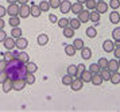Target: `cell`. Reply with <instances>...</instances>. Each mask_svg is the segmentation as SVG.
Returning <instances> with one entry per match:
<instances>
[{
  "label": "cell",
  "instance_id": "obj_1",
  "mask_svg": "<svg viewBox=\"0 0 120 112\" xmlns=\"http://www.w3.org/2000/svg\"><path fill=\"white\" fill-rule=\"evenodd\" d=\"M6 73L8 76V78H11L14 81V80H18V78H26L28 72H27L26 64L20 62L18 58H14L12 61L7 62Z\"/></svg>",
  "mask_w": 120,
  "mask_h": 112
},
{
  "label": "cell",
  "instance_id": "obj_2",
  "mask_svg": "<svg viewBox=\"0 0 120 112\" xmlns=\"http://www.w3.org/2000/svg\"><path fill=\"white\" fill-rule=\"evenodd\" d=\"M26 85H27L26 78H18V80L12 81V88H14L15 91H22V89H24Z\"/></svg>",
  "mask_w": 120,
  "mask_h": 112
},
{
  "label": "cell",
  "instance_id": "obj_3",
  "mask_svg": "<svg viewBox=\"0 0 120 112\" xmlns=\"http://www.w3.org/2000/svg\"><path fill=\"white\" fill-rule=\"evenodd\" d=\"M27 46H28V41L26 39V38L20 37V38H18L16 41H15V47H18L19 50H24Z\"/></svg>",
  "mask_w": 120,
  "mask_h": 112
},
{
  "label": "cell",
  "instance_id": "obj_4",
  "mask_svg": "<svg viewBox=\"0 0 120 112\" xmlns=\"http://www.w3.org/2000/svg\"><path fill=\"white\" fill-rule=\"evenodd\" d=\"M103 49H104V51H105V53H112V51L115 50V42H113V41H111V39L104 41Z\"/></svg>",
  "mask_w": 120,
  "mask_h": 112
},
{
  "label": "cell",
  "instance_id": "obj_5",
  "mask_svg": "<svg viewBox=\"0 0 120 112\" xmlns=\"http://www.w3.org/2000/svg\"><path fill=\"white\" fill-rule=\"evenodd\" d=\"M28 15H31V10L27 4H23L19 7V16L20 18H28Z\"/></svg>",
  "mask_w": 120,
  "mask_h": 112
},
{
  "label": "cell",
  "instance_id": "obj_6",
  "mask_svg": "<svg viewBox=\"0 0 120 112\" xmlns=\"http://www.w3.org/2000/svg\"><path fill=\"white\" fill-rule=\"evenodd\" d=\"M82 85H84V81H82L80 77H76V78L73 80V82L70 84L71 89H73L74 92H77V91H80V89H82Z\"/></svg>",
  "mask_w": 120,
  "mask_h": 112
},
{
  "label": "cell",
  "instance_id": "obj_7",
  "mask_svg": "<svg viewBox=\"0 0 120 112\" xmlns=\"http://www.w3.org/2000/svg\"><path fill=\"white\" fill-rule=\"evenodd\" d=\"M60 10H61V12H62V14H68V12H70L71 3L69 1V0H64V1H61Z\"/></svg>",
  "mask_w": 120,
  "mask_h": 112
},
{
  "label": "cell",
  "instance_id": "obj_8",
  "mask_svg": "<svg viewBox=\"0 0 120 112\" xmlns=\"http://www.w3.org/2000/svg\"><path fill=\"white\" fill-rule=\"evenodd\" d=\"M94 11H97L98 14L101 15V14H104V12H107V11H108V4H107L105 1H97Z\"/></svg>",
  "mask_w": 120,
  "mask_h": 112
},
{
  "label": "cell",
  "instance_id": "obj_9",
  "mask_svg": "<svg viewBox=\"0 0 120 112\" xmlns=\"http://www.w3.org/2000/svg\"><path fill=\"white\" fill-rule=\"evenodd\" d=\"M7 14L10 16H18L19 15V7H18V4H10V7L7 8Z\"/></svg>",
  "mask_w": 120,
  "mask_h": 112
},
{
  "label": "cell",
  "instance_id": "obj_10",
  "mask_svg": "<svg viewBox=\"0 0 120 112\" xmlns=\"http://www.w3.org/2000/svg\"><path fill=\"white\" fill-rule=\"evenodd\" d=\"M107 69L112 73V72H117V69H119V61L117 59H111V61H108V68Z\"/></svg>",
  "mask_w": 120,
  "mask_h": 112
},
{
  "label": "cell",
  "instance_id": "obj_11",
  "mask_svg": "<svg viewBox=\"0 0 120 112\" xmlns=\"http://www.w3.org/2000/svg\"><path fill=\"white\" fill-rule=\"evenodd\" d=\"M30 10H31V16H34V18H39L41 14H42V11H41V8H39V5L34 4V3H31Z\"/></svg>",
  "mask_w": 120,
  "mask_h": 112
},
{
  "label": "cell",
  "instance_id": "obj_12",
  "mask_svg": "<svg viewBox=\"0 0 120 112\" xmlns=\"http://www.w3.org/2000/svg\"><path fill=\"white\" fill-rule=\"evenodd\" d=\"M78 20L81 23H86L89 20V11L88 10H82L80 14H78Z\"/></svg>",
  "mask_w": 120,
  "mask_h": 112
},
{
  "label": "cell",
  "instance_id": "obj_13",
  "mask_svg": "<svg viewBox=\"0 0 120 112\" xmlns=\"http://www.w3.org/2000/svg\"><path fill=\"white\" fill-rule=\"evenodd\" d=\"M37 42H38L39 46H45V45H47V42H49V37H47V34H39L38 38H37Z\"/></svg>",
  "mask_w": 120,
  "mask_h": 112
},
{
  "label": "cell",
  "instance_id": "obj_14",
  "mask_svg": "<svg viewBox=\"0 0 120 112\" xmlns=\"http://www.w3.org/2000/svg\"><path fill=\"white\" fill-rule=\"evenodd\" d=\"M4 47L7 49V50H12V49L15 47V39H14V38H6V39H4Z\"/></svg>",
  "mask_w": 120,
  "mask_h": 112
},
{
  "label": "cell",
  "instance_id": "obj_15",
  "mask_svg": "<svg viewBox=\"0 0 120 112\" xmlns=\"http://www.w3.org/2000/svg\"><path fill=\"white\" fill-rule=\"evenodd\" d=\"M1 85H3V92H4V93H8L10 91L14 89V88H12V80H11V78H7Z\"/></svg>",
  "mask_w": 120,
  "mask_h": 112
},
{
  "label": "cell",
  "instance_id": "obj_16",
  "mask_svg": "<svg viewBox=\"0 0 120 112\" xmlns=\"http://www.w3.org/2000/svg\"><path fill=\"white\" fill-rule=\"evenodd\" d=\"M92 76L93 74L89 72V70H84V72L81 73V76H80V78H81L84 82H90V81H92Z\"/></svg>",
  "mask_w": 120,
  "mask_h": 112
},
{
  "label": "cell",
  "instance_id": "obj_17",
  "mask_svg": "<svg viewBox=\"0 0 120 112\" xmlns=\"http://www.w3.org/2000/svg\"><path fill=\"white\" fill-rule=\"evenodd\" d=\"M103 77H101V74H100V73H96V74H93L92 76V81H90V82H92L93 85H101V84H103Z\"/></svg>",
  "mask_w": 120,
  "mask_h": 112
},
{
  "label": "cell",
  "instance_id": "obj_18",
  "mask_svg": "<svg viewBox=\"0 0 120 112\" xmlns=\"http://www.w3.org/2000/svg\"><path fill=\"white\" fill-rule=\"evenodd\" d=\"M109 81L113 84V85H117L120 82V73L119 72H112L111 73V78H109Z\"/></svg>",
  "mask_w": 120,
  "mask_h": 112
},
{
  "label": "cell",
  "instance_id": "obj_19",
  "mask_svg": "<svg viewBox=\"0 0 120 112\" xmlns=\"http://www.w3.org/2000/svg\"><path fill=\"white\" fill-rule=\"evenodd\" d=\"M8 24L14 28V27H19L20 24V19H19V16H11L10 18V20H8Z\"/></svg>",
  "mask_w": 120,
  "mask_h": 112
},
{
  "label": "cell",
  "instance_id": "obj_20",
  "mask_svg": "<svg viewBox=\"0 0 120 112\" xmlns=\"http://www.w3.org/2000/svg\"><path fill=\"white\" fill-rule=\"evenodd\" d=\"M89 20L93 22V23H98L100 22V14H98L97 11L89 12Z\"/></svg>",
  "mask_w": 120,
  "mask_h": 112
},
{
  "label": "cell",
  "instance_id": "obj_21",
  "mask_svg": "<svg viewBox=\"0 0 120 112\" xmlns=\"http://www.w3.org/2000/svg\"><path fill=\"white\" fill-rule=\"evenodd\" d=\"M81 57L84 59H89L92 57V50L89 47H85V46H84V49L81 50Z\"/></svg>",
  "mask_w": 120,
  "mask_h": 112
},
{
  "label": "cell",
  "instance_id": "obj_22",
  "mask_svg": "<svg viewBox=\"0 0 120 112\" xmlns=\"http://www.w3.org/2000/svg\"><path fill=\"white\" fill-rule=\"evenodd\" d=\"M84 10V8H82V4L81 3H74V4H71V12H73V14H77V15H78V14H80V12H81V11Z\"/></svg>",
  "mask_w": 120,
  "mask_h": 112
},
{
  "label": "cell",
  "instance_id": "obj_23",
  "mask_svg": "<svg viewBox=\"0 0 120 112\" xmlns=\"http://www.w3.org/2000/svg\"><path fill=\"white\" fill-rule=\"evenodd\" d=\"M11 37L14 39H18V38L22 37V30H20V27H14L11 30Z\"/></svg>",
  "mask_w": 120,
  "mask_h": 112
},
{
  "label": "cell",
  "instance_id": "obj_24",
  "mask_svg": "<svg viewBox=\"0 0 120 112\" xmlns=\"http://www.w3.org/2000/svg\"><path fill=\"white\" fill-rule=\"evenodd\" d=\"M69 26L73 28V30H77V28H80V26H81V22L78 20V18H74V19H69Z\"/></svg>",
  "mask_w": 120,
  "mask_h": 112
},
{
  "label": "cell",
  "instance_id": "obj_25",
  "mask_svg": "<svg viewBox=\"0 0 120 112\" xmlns=\"http://www.w3.org/2000/svg\"><path fill=\"white\" fill-rule=\"evenodd\" d=\"M109 20H111V23H120V15H119V12H116V11L111 12V15H109Z\"/></svg>",
  "mask_w": 120,
  "mask_h": 112
},
{
  "label": "cell",
  "instance_id": "obj_26",
  "mask_svg": "<svg viewBox=\"0 0 120 112\" xmlns=\"http://www.w3.org/2000/svg\"><path fill=\"white\" fill-rule=\"evenodd\" d=\"M26 66H27V72L28 73H35V72L38 70L37 64H35V62H31V61H28L27 64H26Z\"/></svg>",
  "mask_w": 120,
  "mask_h": 112
},
{
  "label": "cell",
  "instance_id": "obj_27",
  "mask_svg": "<svg viewBox=\"0 0 120 112\" xmlns=\"http://www.w3.org/2000/svg\"><path fill=\"white\" fill-rule=\"evenodd\" d=\"M18 59H19L20 62H23V64H27L28 61H30V55H28L27 53L22 51V53H19V55H18Z\"/></svg>",
  "mask_w": 120,
  "mask_h": 112
},
{
  "label": "cell",
  "instance_id": "obj_28",
  "mask_svg": "<svg viewBox=\"0 0 120 112\" xmlns=\"http://www.w3.org/2000/svg\"><path fill=\"white\" fill-rule=\"evenodd\" d=\"M65 53H66V55L73 57V55L76 54V49H74V46H73V45H66L65 46Z\"/></svg>",
  "mask_w": 120,
  "mask_h": 112
},
{
  "label": "cell",
  "instance_id": "obj_29",
  "mask_svg": "<svg viewBox=\"0 0 120 112\" xmlns=\"http://www.w3.org/2000/svg\"><path fill=\"white\" fill-rule=\"evenodd\" d=\"M84 45H85V43H84V41H82V39H74V42H73L74 49H76V50H80V51L84 49Z\"/></svg>",
  "mask_w": 120,
  "mask_h": 112
},
{
  "label": "cell",
  "instance_id": "obj_30",
  "mask_svg": "<svg viewBox=\"0 0 120 112\" xmlns=\"http://www.w3.org/2000/svg\"><path fill=\"white\" fill-rule=\"evenodd\" d=\"M39 8H41V11L46 12V11L50 10V3L46 0H42V1H39Z\"/></svg>",
  "mask_w": 120,
  "mask_h": 112
},
{
  "label": "cell",
  "instance_id": "obj_31",
  "mask_svg": "<svg viewBox=\"0 0 120 112\" xmlns=\"http://www.w3.org/2000/svg\"><path fill=\"white\" fill-rule=\"evenodd\" d=\"M77 73H78L77 65H70V66H68V74H70V76H73V77H76Z\"/></svg>",
  "mask_w": 120,
  "mask_h": 112
},
{
  "label": "cell",
  "instance_id": "obj_32",
  "mask_svg": "<svg viewBox=\"0 0 120 112\" xmlns=\"http://www.w3.org/2000/svg\"><path fill=\"white\" fill-rule=\"evenodd\" d=\"M64 35H65V38H71L74 35V30H73L70 26L65 27V28H64Z\"/></svg>",
  "mask_w": 120,
  "mask_h": 112
},
{
  "label": "cell",
  "instance_id": "obj_33",
  "mask_svg": "<svg viewBox=\"0 0 120 112\" xmlns=\"http://www.w3.org/2000/svg\"><path fill=\"white\" fill-rule=\"evenodd\" d=\"M73 76H70V74H65L64 77H62V84L64 85H70L71 82H73Z\"/></svg>",
  "mask_w": 120,
  "mask_h": 112
},
{
  "label": "cell",
  "instance_id": "obj_34",
  "mask_svg": "<svg viewBox=\"0 0 120 112\" xmlns=\"http://www.w3.org/2000/svg\"><path fill=\"white\" fill-rule=\"evenodd\" d=\"M89 72H90L92 74H96V73H100V72H101V68L98 66V64H92L89 66Z\"/></svg>",
  "mask_w": 120,
  "mask_h": 112
},
{
  "label": "cell",
  "instance_id": "obj_35",
  "mask_svg": "<svg viewBox=\"0 0 120 112\" xmlns=\"http://www.w3.org/2000/svg\"><path fill=\"white\" fill-rule=\"evenodd\" d=\"M108 61L109 59H107L105 57H103V58H100L97 61V64H98V66H100L101 69H107V68H108Z\"/></svg>",
  "mask_w": 120,
  "mask_h": 112
},
{
  "label": "cell",
  "instance_id": "obj_36",
  "mask_svg": "<svg viewBox=\"0 0 120 112\" xmlns=\"http://www.w3.org/2000/svg\"><path fill=\"white\" fill-rule=\"evenodd\" d=\"M100 74H101L104 81H109V78H111V72H109L108 69H101Z\"/></svg>",
  "mask_w": 120,
  "mask_h": 112
},
{
  "label": "cell",
  "instance_id": "obj_37",
  "mask_svg": "<svg viewBox=\"0 0 120 112\" xmlns=\"http://www.w3.org/2000/svg\"><path fill=\"white\" fill-rule=\"evenodd\" d=\"M26 82H27L28 85L35 84V76H34V73H27V76H26Z\"/></svg>",
  "mask_w": 120,
  "mask_h": 112
},
{
  "label": "cell",
  "instance_id": "obj_38",
  "mask_svg": "<svg viewBox=\"0 0 120 112\" xmlns=\"http://www.w3.org/2000/svg\"><path fill=\"white\" fill-rule=\"evenodd\" d=\"M86 35L89 38H94L96 35H97L96 28H94V27H88V28H86Z\"/></svg>",
  "mask_w": 120,
  "mask_h": 112
},
{
  "label": "cell",
  "instance_id": "obj_39",
  "mask_svg": "<svg viewBox=\"0 0 120 112\" xmlns=\"http://www.w3.org/2000/svg\"><path fill=\"white\" fill-rule=\"evenodd\" d=\"M57 24H58L61 28H65V27L69 26V19H66V18H62V19H60V20L57 22Z\"/></svg>",
  "mask_w": 120,
  "mask_h": 112
},
{
  "label": "cell",
  "instance_id": "obj_40",
  "mask_svg": "<svg viewBox=\"0 0 120 112\" xmlns=\"http://www.w3.org/2000/svg\"><path fill=\"white\" fill-rule=\"evenodd\" d=\"M85 4H86V8L88 10H94V8H96V4H97V0H88L86 3H85Z\"/></svg>",
  "mask_w": 120,
  "mask_h": 112
},
{
  "label": "cell",
  "instance_id": "obj_41",
  "mask_svg": "<svg viewBox=\"0 0 120 112\" xmlns=\"http://www.w3.org/2000/svg\"><path fill=\"white\" fill-rule=\"evenodd\" d=\"M49 3H50V8L57 10V8H60V5H61V0H49Z\"/></svg>",
  "mask_w": 120,
  "mask_h": 112
},
{
  "label": "cell",
  "instance_id": "obj_42",
  "mask_svg": "<svg viewBox=\"0 0 120 112\" xmlns=\"http://www.w3.org/2000/svg\"><path fill=\"white\" fill-rule=\"evenodd\" d=\"M112 38L115 39V42H117V41H120V27H117V28H115L113 31H112Z\"/></svg>",
  "mask_w": 120,
  "mask_h": 112
},
{
  "label": "cell",
  "instance_id": "obj_43",
  "mask_svg": "<svg viewBox=\"0 0 120 112\" xmlns=\"http://www.w3.org/2000/svg\"><path fill=\"white\" fill-rule=\"evenodd\" d=\"M109 7L113 11H116L120 7V0H111V1H109Z\"/></svg>",
  "mask_w": 120,
  "mask_h": 112
},
{
  "label": "cell",
  "instance_id": "obj_44",
  "mask_svg": "<svg viewBox=\"0 0 120 112\" xmlns=\"http://www.w3.org/2000/svg\"><path fill=\"white\" fill-rule=\"evenodd\" d=\"M15 58L14 57V53H11V50H8L6 54H4V59H6L7 62H10V61H12V59Z\"/></svg>",
  "mask_w": 120,
  "mask_h": 112
},
{
  "label": "cell",
  "instance_id": "obj_45",
  "mask_svg": "<svg viewBox=\"0 0 120 112\" xmlns=\"http://www.w3.org/2000/svg\"><path fill=\"white\" fill-rule=\"evenodd\" d=\"M77 69H78V73H77V76L76 77H80L81 76V73L85 70V65L84 64H80V65H77Z\"/></svg>",
  "mask_w": 120,
  "mask_h": 112
},
{
  "label": "cell",
  "instance_id": "obj_46",
  "mask_svg": "<svg viewBox=\"0 0 120 112\" xmlns=\"http://www.w3.org/2000/svg\"><path fill=\"white\" fill-rule=\"evenodd\" d=\"M6 68H7V61L6 59H1L0 61V73L1 72H6Z\"/></svg>",
  "mask_w": 120,
  "mask_h": 112
},
{
  "label": "cell",
  "instance_id": "obj_47",
  "mask_svg": "<svg viewBox=\"0 0 120 112\" xmlns=\"http://www.w3.org/2000/svg\"><path fill=\"white\" fill-rule=\"evenodd\" d=\"M7 78H8L7 73H6V72H1V73H0V84H3V82H4Z\"/></svg>",
  "mask_w": 120,
  "mask_h": 112
},
{
  "label": "cell",
  "instance_id": "obj_48",
  "mask_svg": "<svg viewBox=\"0 0 120 112\" xmlns=\"http://www.w3.org/2000/svg\"><path fill=\"white\" fill-rule=\"evenodd\" d=\"M6 38H7V32L4 30H0V42H4Z\"/></svg>",
  "mask_w": 120,
  "mask_h": 112
},
{
  "label": "cell",
  "instance_id": "obj_49",
  "mask_svg": "<svg viewBox=\"0 0 120 112\" xmlns=\"http://www.w3.org/2000/svg\"><path fill=\"white\" fill-rule=\"evenodd\" d=\"M49 20H50V23H57V22H58V18H57L54 14H51V15L49 16Z\"/></svg>",
  "mask_w": 120,
  "mask_h": 112
},
{
  "label": "cell",
  "instance_id": "obj_50",
  "mask_svg": "<svg viewBox=\"0 0 120 112\" xmlns=\"http://www.w3.org/2000/svg\"><path fill=\"white\" fill-rule=\"evenodd\" d=\"M7 15V10L6 7H3V5H0V18H3V16Z\"/></svg>",
  "mask_w": 120,
  "mask_h": 112
},
{
  "label": "cell",
  "instance_id": "obj_51",
  "mask_svg": "<svg viewBox=\"0 0 120 112\" xmlns=\"http://www.w3.org/2000/svg\"><path fill=\"white\" fill-rule=\"evenodd\" d=\"M113 53H115V58H120V47H115L113 50Z\"/></svg>",
  "mask_w": 120,
  "mask_h": 112
},
{
  "label": "cell",
  "instance_id": "obj_52",
  "mask_svg": "<svg viewBox=\"0 0 120 112\" xmlns=\"http://www.w3.org/2000/svg\"><path fill=\"white\" fill-rule=\"evenodd\" d=\"M4 26H6V22L3 20V18H0V30H4Z\"/></svg>",
  "mask_w": 120,
  "mask_h": 112
},
{
  "label": "cell",
  "instance_id": "obj_53",
  "mask_svg": "<svg viewBox=\"0 0 120 112\" xmlns=\"http://www.w3.org/2000/svg\"><path fill=\"white\" fill-rule=\"evenodd\" d=\"M18 3H19L20 5H23V4H27L28 0H18Z\"/></svg>",
  "mask_w": 120,
  "mask_h": 112
},
{
  "label": "cell",
  "instance_id": "obj_54",
  "mask_svg": "<svg viewBox=\"0 0 120 112\" xmlns=\"http://www.w3.org/2000/svg\"><path fill=\"white\" fill-rule=\"evenodd\" d=\"M7 1H8L10 4H16L18 3V0H7Z\"/></svg>",
  "mask_w": 120,
  "mask_h": 112
},
{
  "label": "cell",
  "instance_id": "obj_55",
  "mask_svg": "<svg viewBox=\"0 0 120 112\" xmlns=\"http://www.w3.org/2000/svg\"><path fill=\"white\" fill-rule=\"evenodd\" d=\"M88 0H77V3H81V4H84V3H86Z\"/></svg>",
  "mask_w": 120,
  "mask_h": 112
},
{
  "label": "cell",
  "instance_id": "obj_56",
  "mask_svg": "<svg viewBox=\"0 0 120 112\" xmlns=\"http://www.w3.org/2000/svg\"><path fill=\"white\" fill-rule=\"evenodd\" d=\"M115 47H120V41H117V42L115 43Z\"/></svg>",
  "mask_w": 120,
  "mask_h": 112
},
{
  "label": "cell",
  "instance_id": "obj_57",
  "mask_svg": "<svg viewBox=\"0 0 120 112\" xmlns=\"http://www.w3.org/2000/svg\"><path fill=\"white\" fill-rule=\"evenodd\" d=\"M18 55H19V53H18V51H14V57H15V58H18Z\"/></svg>",
  "mask_w": 120,
  "mask_h": 112
},
{
  "label": "cell",
  "instance_id": "obj_58",
  "mask_svg": "<svg viewBox=\"0 0 120 112\" xmlns=\"http://www.w3.org/2000/svg\"><path fill=\"white\" fill-rule=\"evenodd\" d=\"M97 1H105V0H97Z\"/></svg>",
  "mask_w": 120,
  "mask_h": 112
},
{
  "label": "cell",
  "instance_id": "obj_59",
  "mask_svg": "<svg viewBox=\"0 0 120 112\" xmlns=\"http://www.w3.org/2000/svg\"><path fill=\"white\" fill-rule=\"evenodd\" d=\"M119 68H120V58H119Z\"/></svg>",
  "mask_w": 120,
  "mask_h": 112
}]
</instances>
